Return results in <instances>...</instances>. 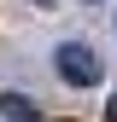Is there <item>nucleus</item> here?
<instances>
[{
  "mask_svg": "<svg viewBox=\"0 0 117 122\" xmlns=\"http://www.w3.org/2000/svg\"><path fill=\"white\" fill-rule=\"evenodd\" d=\"M53 64H58V76H64L70 87H94L99 76H105V64H99V52L88 47V41H64V47L53 52Z\"/></svg>",
  "mask_w": 117,
  "mask_h": 122,
  "instance_id": "f257e3e1",
  "label": "nucleus"
},
{
  "mask_svg": "<svg viewBox=\"0 0 117 122\" xmlns=\"http://www.w3.org/2000/svg\"><path fill=\"white\" fill-rule=\"evenodd\" d=\"M0 122H41V105L29 93H0Z\"/></svg>",
  "mask_w": 117,
  "mask_h": 122,
  "instance_id": "f03ea898",
  "label": "nucleus"
},
{
  "mask_svg": "<svg viewBox=\"0 0 117 122\" xmlns=\"http://www.w3.org/2000/svg\"><path fill=\"white\" fill-rule=\"evenodd\" d=\"M105 122H117V99H111V105H105Z\"/></svg>",
  "mask_w": 117,
  "mask_h": 122,
  "instance_id": "7ed1b4c3",
  "label": "nucleus"
},
{
  "mask_svg": "<svg viewBox=\"0 0 117 122\" xmlns=\"http://www.w3.org/2000/svg\"><path fill=\"white\" fill-rule=\"evenodd\" d=\"M35 6H47V0H35Z\"/></svg>",
  "mask_w": 117,
  "mask_h": 122,
  "instance_id": "20e7f679",
  "label": "nucleus"
}]
</instances>
